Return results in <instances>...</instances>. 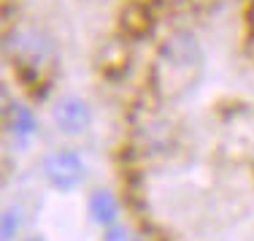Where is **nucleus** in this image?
<instances>
[{"instance_id": "f257e3e1", "label": "nucleus", "mask_w": 254, "mask_h": 241, "mask_svg": "<svg viewBox=\"0 0 254 241\" xmlns=\"http://www.w3.org/2000/svg\"><path fill=\"white\" fill-rule=\"evenodd\" d=\"M200 57H203L200 44H197V38L192 33H187V30L173 33L160 52L162 68L173 71V74H192V71H197Z\"/></svg>"}, {"instance_id": "7ed1b4c3", "label": "nucleus", "mask_w": 254, "mask_h": 241, "mask_svg": "<svg viewBox=\"0 0 254 241\" xmlns=\"http://www.w3.org/2000/svg\"><path fill=\"white\" fill-rule=\"evenodd\" d=\"M52 119L57 125L60 133L65 136H81L84 130L92 125V108L84 98L76 95H65L52 106Z\"/></svg>"}, {"instance_id": "9d476101", "label": "nucleus", "mask_w": 254, "mask_h": 241, "mask_svg": "<svg viewBox=\"0 0 254 241\" xmlns=\"http://www.w3.org/2000/svg\"><path fill=\"white\" fill-rule=\"evenodd\" d=\"M25 241H46V239H44V236H27Z\"/></svg>"}, {"instance_id": "423d86ee", "label": "nucleus", "mask_w": 254, "mask_h": 241, "mask_svg": "<svg viewBox=\"0 0 254 241\" xmlns=\"http://www.w3.org/2000/svg\"><path fill=\"white\" fill-rule=\"evenodd\" d=\"M8 125L16 136H33L35 133V117L25 106H11L8 111Z\"/></svg>"}, {"instance_id": "0eeeda50", "label": "nucleus", "mask_w": 254, "mask_h": 241, "mask_svg": "<svg viewBox=\"0 0 254 241\" xmlns=\"http://www.w3.org/2000/svg\"><path fill=\"white\" fill-rule=\"evenodd\" d=\"M22 228V212L19 209H8L0 217V241H14Z\"/></svg>"}, {"instance_id": "20e7f679", "label": "nucleus", "mask_w": 254, "mask_h": 241, "mask_svg": "<svg viewBox=\"0 0 254 241\" xmlns=\"http://www.w3.org/2000/svg\"><path fill=\"white\" fill-rule=\"evenodd\" d=\"M8 46L25 65H41L52 57V41L38 30H16Z\"/></svg>"}, {"instance_id": "f03ea898", "label": "nucleus", "mask_w": 254, "mask_h": 241, "mask_svg": "<svg viewBox=\"0 0 254 241\" xmlns=\"http://www.w3.org/2000/svg\"><path fill=\"white\" fill-rule=\"evenodd\" d=\"M44 176H46V182H49L54 190L70 192V190H76L78 184L84 182V176H87V165H84V160L78 158L76 152L63 149V152H52L49 158L44 160Z\"/></svg>"}, {"instance_id": "39448f33", "label": "nucleus", "mask_w": 254, "mask_h": 241, "mask_svg": "<svg viewBox=\"0 0 254 241\" xmlns=\"http://www.w3.org/2000/svg\"><path fill=\"white\" fill-rule=\"evenodd\" d=\"M89 214H92V220L98 222V225H114V222H117V214H119L117 198L108 190L92 192V198H89Z\"/></svg>"}, {"instance_id": "1a4fd4ad", "label": "nucleus", "mask_w": 254, "mask_h": 241, "mask_svg": "<svg viewBox=\"0 0 254 241\" xmlns=\"http://www.w3.org/2000/svg\"><path fill=\"white\" fill-rule=\"evenodd\" d=\"M11 98H8V92H5L3 87H0V122H5L8 119V111H11Z\"/></svg>"}, {"instance_id": "6e6552de", "label": "nucleus", "mask_w": 254, "mask_h": 241, "mask_svg": "<svg viewBox=\"0 0 254 241\" xmlns=\"http://www.w3.org/2000/svg\"><path fill=\"white\" fill-rule=\"evenodd\" d=\"M103 241H132V239H130V231H127V228H122V225H108Z\"/></svg>"}]
</instances>
